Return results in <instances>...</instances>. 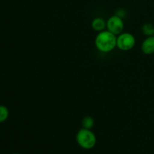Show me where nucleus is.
Wrapping results in <instances>:
<instances>
[{"mask_svg":"<svg viewBox=\"0 0 154 154\" xmlns=\"http://www.w3.org/2000/svg\"><path fill=\"white\" fill-rule=\"evenodd\" d=\"M95 45L100 52H111L117 48V35L108 30L100 32L95 38Z\"/></svg>","mask_w":154,"mask_h":154,"instance_id":"obj_1","label":"nucleus"},{"mask_svg":"<svg viewBox=\"0 0 154 154\" xmlns=\"http://www.w3.org/2000/svg\"><path fill=\"white\" fill-rule=\"evenodd\" d=\"M76 141L81 148L84 150H90L96 146L97 138L91 129L82 128L77 133Z\"/></svg>","mask_w":154,"mask_h":154,"instance_id":"obj_2","label":"nucleus"},{"mask_svg":"<svg viewBox=\"0 0 154 154\" xmlns=\"http://www.w3.org/2000/svg\"><path fill=\"white\" fill-rule=\"evenodd\" d=\"M136 40L132 33L122 32L117 36V48L122 51H129L133 49Z\"/></svg>","mask_w":154,"mask_h":154,"instance_id":"obj_3","label":"nucleus"},{"mask_svg":"<svg viewBox=\"0 0 154 154\" xmlns=\"http://www.w3.org/2000/svg\"><path fill=\"white\" fill-rule=\"evenodd\" d=\"M107 30L112 32L113 34L118 35L123 32L124 29V22L123 19L114 14L110 17L107 20Z\"/></svg>","mask_w":154,"mask_h":154,"instance_id":"obj_4","label":"nucleus"},{"mask_svg":"<svg viewBox=\"0 0 154 154\" xmlns=\"http://www.w3.org/2000/svg\"><path fill=\"white\" fill-rule=\"evenodd\" d=\"M141 49L146 55H152L154 54V35L148 36L143 41Z\"/></svg>","mask_w":154,"mask_h":154,"instance_id":"obj_5","label":"nucleus"},{"mask_svg":"<svg viewBox=\"0 0 154 154\" xmlns=\"http://www.w3.org/2000/svg\"><path fill=\"white\" fill-rule=\"evenodd\" d=\"M91 26L94 31L100 32L104 31L107 28V21H105L103 18L102 17H95L92 20Z\"/></svg>","mask_w":154,"mask_h":154,"instance_id":"obj_6","label":"nucleus"},{"mask_svg":"<svg viewBox=\"0 0 154 154\" xmlns=\"http://www.w3.org/2000/svg\"><path fill=\"white\" fill-rule=\"evenodd\" d=\"M141 31H142L143 34L147 37L153 36L154 35V25L151 23H145L141 26Z\"/></svg>","mask_w":154,"mask_h":154,"instance_id":"obj_7","label":"nucleus"},{"mask_svg":"<svg viewBox=\"0 0 154 154\" xmlns=\"http://www.w3.org/2000/svg\"><path fill=\"white\" fill-rule=\"evenodd\" d=\"M95 120L90 116H87V117H84L81 121V125H82V128L87 129H92L94 126Z\"/></svg>","mask_w":154,"mask_h":154,"instance_id":"obj_8","label":"nucleus"},{"mask_svg":"<svg viewBox=\"0 0 154 154\" xmlns=\"http://www.w3.org/2000/svg\"><path fill=\"white\" fill-rule=\"evenodd\" d=\"M9 117V110L6 106L0 105V123L6 121Z\"/></svg>","mask_w":154,"mask_h":154,"instance_id":"obj_9","label":"nucleus"},{"mask_svg":"<svg viewBox=\"0 0 154 154\" xmlns=\"http://www.w3.org/2000/svg\"><path fill=\"white\" fill-rule=\"evenodd\" d=\"M115 14L117 15L118 17H121L122 19L126 17V16H127V13H126V10L123 8H119L118 10H117Z\"/></svg>","mask_w":154,"mask_h":154,"instance_id":"obj_10","label":"nucleus"},{"mask_svg":"<svg viewBox=\"0 0 154 154\" xmlns=\"http://www.w3.org/2000/svg\"><path fill=\"white\" fill-rule=\"evenodd\" d=\"M13 154H20V153H13Z\"/></svg>","mask_w":154,"mask_h":154,"instance_id":"obj_11","label":"nucleus"}]
</instances>
